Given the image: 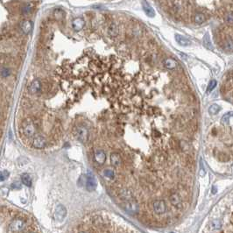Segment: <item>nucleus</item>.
<instances>
[{"label":"nucleus","mask_w":233,"mask_h":233,"mask_svg":"<svg viewBox=\"0 0 233 233\" xmlns=\"http://www.w3.org/2000/svg\"><path fill=\"white\" fill-rule=\"evenodd\" d=\"M122 207H123L124 210L126 211L128 214H131V215L136 214V213H138V211H139V205H138L137 202H135L134 200L124 202Z\"/></svg>","instance_id":"nucleus-3"},{"label":"nucleus","mask_w":233,"mask_h":233,"mask_svg":"<svg viewBox=\"0 0 233 233\" xmlns=\"http://www.w3.org/2000/svg\"><path fill=\"white\" fill-rule=\"evenodd\" d=\"M46 145H47V141L45 139V138L40 136V135L34 137V139H33V146L34 148L42 149V148H44L45 146H46Z\"/></svg>","instance_id":"nucleus-7"},{"label":"nucleus","mask_w":233,"mask_h":233,"mask_svg":"<svg viewBox=\"0 0 233 233\" xmlns=\"http://www.w3.org/2000/svg\"><path fill=\"white\" fill-rule=\"evenodd\" d=\"M21 181L24 185L27 187H31L32 186V178L31 176L28 174H23L21 175Z\"/></svg>","instance_id":"nucleus-21"},{"label":"nucleus","mask_w":233,"mask_h":233,"mask_svg":"<svg viewBox=\"0 0 233 233\" xmlns=\"http://www.w3.org/2000/svg\"><path fill=\"white\" fill-rule=\"evenodd\" d=\"M85 26V21L83 18H76L72 21V27L75 32H80Z\"/></svg>","instance_id":"nucleus-13"},{"label":"nucleus","mask_w":233,"mask_h":233,"mask_svg":"<svg viewBox=\"0 0 233 233\" xmlns=\"http://www.w3.org/2000/svg\"><path fill=\"white\" fill-rule=\"evenodd\" d=\"M12 188H13V189H19L20 188H21V183H20L19 181H16V182L13 183V185H12Z\"/></svg>","instance_id":"nucleus-30"},{"label":"nucleus","mask_w":233,"mask_h":233,"mask_svg":"<svg viewBox=\"0 0 233 233\" xmlns=\"http://www.w3.org/2000/svg\"><path fill=\"white\" fill-rule=\"evenodd\" d=\"M164 66L167 69L173 70V69H175L176 68L178 67V64H177V62H176L175 59H173V58H167L164 61Z\"/></svg>","instance_id":"nucleus-17"},{"label":"nucleus","mask_w":233,"mask_h":233,"mask_svg":"<svg viewBox=\"0 0 233 233\" xmlns=\"http://www.w3.org/2000/svg\"><path fill=\"white\" fill-rule=\"evenodd\" d=\"M41 89V83L40 80H34L29 87V92L31 94H36Z\"/></svg>","instance_id":"nucleus-15"},{"label":"nucleus","mask_w":233,"mask_h":233,"mask_svg":"<svg viewBox=\"0 0 233 233\" xmlns=\"http://www.w3.org/2000/svg\"><path fill=\"white\" fill-rule=\"evenodd\" d=\"M153 207H154V212L158 215L164 214L167 211V204H166V202L163 200L155 201L153 204Z\"/></svg>","instance_id":"nucleus-5"},{"label":"nucleus","mask_w":233,"mask_h":233,"mask_svg":"<svg viewBox=\"0 0 233 233\" xmlns=\"http://www.w3.org/2000/svg\"><path fill=\"white\" fill-rule=\"evenodd\" d=\"M20 28L25 34H28L33 29V22L31 20H24L20 24Z\"/></svg>","instance_id":"nucleus-14"},{"label":"nucleus","mask_w":233,"mask_h":233,"mask_svg":"<svg viewBox=\"0 0 233 233\" xmlns=\"http://www.w3.org/2000/svg\"><path fill=\"white\" fill-rule=\"evenodd\" d=\"M169 200H170L172 205L177 208V209L181 208V206H182V200H181V197L178 193L175 192V193L172 194L170 197H169Z\"/></svg>","instance_id":"nucleus-9"},{"label":"nucleus","mask_w":233,"mask_h":233,"mask_svg":"<svg viewBox=\"0 0 233 233\" xmlns=\"http://www.w3.org/2000/svg\"><path fill=\"white\" fill-rule=\"evenodd\" d=\"M32 10H33V6H32L31 4H26V5H24L22 6V8H21V13L24 15H27V14H29L32 12Z\"/></svg>","instance_id":"nucleus-24"},{"label":"nucleus","mask_w":233,"mask_h":233,"mask_svg":"<svg viewBox=\"0 0 233 233\" xmlns=\"http://www.w3.org/2000/svg\"><path fill=\"white\" fill-rule=\"evenodd\" d=\"M74 134H75V138L81 141L82 143L86 142L88 139L89 137V132L88 130L86 129V127H84L83 125L80 126H76L74 130Z\"/></svg>","instance_id":"nucleus-2"},{"label":"nucleus","mask_w":233,"mask_h":233,"mask_svg":"<svg viewBox=\"0 0 233 233\" xmlns=\"http://www.w3.org/2000/svg\"><path fill=\"white\" fill-rule=\"evenodd\" d=\"M25 222L22 219H16L10 225V230L13 232L20 231L25 227Z\"/></svg>","instance_id":"nucleus-8"},{"label":"nucleus","mask_w":233,"mask_h":233,"mask_svg":"<svg viewBox=\"0 0 233 233\" xmlns=\"http://www.w3.org/2000/svg\"><path fill=\"white\" fill-rule=\"evenodd\" d=\"M108 33L111 37H117L119 33V27L115 23H111L109 26V28H108Z\"/></svg>","instance_id":"nucleus-19"},{"label":"nucleus","mask_w":233,"mask_h":233,"mask_svg":"<svg viewBox=\"0 0 233 233\" xmlns=\"http://www.w3.org/2000/svg\"><path fill=\"white\" fill-rule=\"evenodd\" d=\"M85 186L88 191H94L97 188V181L96 178L93 175L92 173L89 172L88 175L86 176V181H85Z\"/></svg>","instance_id":"nucleus-4"},{"label":"nucleus","mask_w":233,"mask_h":233,"mask_svg":"<svg viewBox=\"0 0 233 233\" xmlns=\"http://www.w3.org/2000/svg\"><path fill=\"white\" fill-rule=\"evenodd\" d=\"M94 160L97 164L103 165L106 160V154L104 153V151L102 149L97 150L95 152V154H94Z\"/></svg>","instance_id":"nucleus-10"},{"label":"nucleus","mask_w":233,"mask_h":233,"mask_svg":"<svg viewBox=\"0 0 233 233\" xmlns=\"http://www.w3.org/2000/svg\"><path fill=\"white\" fill-rule=\"evenodd\" d=\"M194 21H195V23L198 24V25L202 24V23H204L206 21V16L202 13H199V12L195 13V15H194Z\"/></svg>","instance_id":"nucleus-20"},{"label":"nucleus","mask_w":233,"mask_h":233,"mask_svg":"<svg viewBox=\"0 0 233 233\" xmlns=\"http://www.w3.org/2000/svg\"><path fill=\"white\" fill-rule=\"evenodd\" d=\"M11 75V70L8 68H2L0 70V75L3 77H7Z\"/></svg>","instance_id":"nucleus-26"},{"label":"nucleus","mask_w":233,"mask_h":233,"mask_svg":"<svg viewBox=\"0 0 233 233\" xmlns=\"http://www.w3.org/2000/svg\"><path fill=\"white\" fill-rule=\"evenodd\" d=\"M221 110V107H220L218 104H212V105L209 108V112H210V114L211 115H216Z\"/></svg>","instance_id":"nucleus-23"},{"label":"nucleus","mask_w":233,"mask_h":233,"mask_svg":"<svg viewBox=\"0 0 233 233\" xmlns=\"http://www.w3.org/2000/svg\"><path fill=\"white\" fill-rule=\"evenodd\" d=\"M22 130L23 133H24L25 136L27 137V138H31V137H33L35 134V124L33 123V121L27 120V121H25L23 123Z\"/></svg>","instance_id":"nucleus-1"},{"label":"nucleus","mask_w":233,"mask_h":233,"mask_svg":"<svg viewBox=\"0 0 233 233\" xmlns=\"http://www.w3.org/2000/svg\"><path fill=\"white\" fill-rule=\"evenodd\" d=\"M103 175H104V176L105 178L109 179V180H111V179H113L115 177V173L111 168H106V169H104V172H103Z\"/></svg>","instance_id":"nucleus-22"},{"label":"nucleus","mask_w":233,"mask_h":233,"mask_svg":"<svg viewBox=\"0 0 233 233\" xmlns=\"http://www.w3.org/2000/svg\"><path fill=\"white\" fill-rule=\"evenodd\" d=\"M168 233H175V232H168Z\"/></svg>","instance_id":"nucleus-32"},{"label":"nucleus","mask_w":233,"mask_h":233,"mask_svg":"<svg viewBox=\"0 0 233 233\" xmlns=\"http://www.w3.org/2000/svg\"><path fill=\"white\" fill-rule=\"evenodd\" d=\"M67 215V209L65 207L62 205V204H59L56 207L55 209V211H54V218L57 221H62L66 217Z\"/></svg>","instance_id":"nucleus-6"},{"label":"nucleus","mask_w":233,"mask_h":233,"mask_svg":"<svg viewBox=\"0 0 233 233\" xmlns=\"http://www.w3.org/2000/svg\"><path fill=\"white\" fill-rule=\"evenodd\" d=\"M8 177H9V173L7 171H3L2 173H0V180L1 181L5 180Z\"/></svg>","instance_id":"nucleus-28"},{"label":"nucleus","mask_w":233,"mask_h":233,"mask_svg":"<svg viewBox=\"0 0 233 233\" xmlns=\"http://www.w3.org/2000/svg\"><path fill=\"white\" fill-rule=\"evenodd\" d=\"M119 195L120 198H122L123 200L125 201H131V200H134L133 199V194L132 193L131 190H129L127 189H123L119 191Z\"/></svg>","instance_id":"nucleus-12"},{"label":"nucleus","mask_w":233,"mask_h":233,"mask_svg":"<svg viewBox=\"0 0 233 233\" xmlns=\"http://www.w3.org/2000/svg\"><path fill=\"white\" fill-rule=\"evenodd\" d=\"M210 226L211 228L214 229V230H218V229H220L221 228V222H220V220H214L210 224Z\"/></svg>","instance_id":"nucleus-27"},{"label":"nucleus","mask_w":233,"mask_h":233,"mask_svg":"<svg viewBox=\"0 0 233 233\" xmlns=\"http://www.w3.org/2000/svg\"><path fill=\"white\" fill-rule=\"evenodd\" d=\"M81 233H89V232H87V231H84V232H81Z\"/></svg>","instance_id":"nucleus-31"},{"label":"nucleus","mask_w":233,"mask_h":233,"mask_svg":"<svg viewBox=\"0 0 233 233\" xmlns=\"http://www.w3.org/2000/svg\"><path fill=\"white\" fill-rule=\"evenodd\" d=\"M143 10H144V12H145V13L148 16V17H151V18H153L155 16V11L154 9L151 6L148 2H146V1H144L143 2Z\"/></svg>","instance_id":"nucleus-16"},{"label":"nucleus","mask_w":233,"mask_h":233,"mask_svg":"<svg viewBox=\"0 0 233 233\" xmlns=\"http://www.w3.org/2000/svg\"><path fill=\"white\" fill-rule=\"evenodd\" d=\"M216 87V81L215 80H211L210 82V84H208V87H207V91L208 92H211L212 90H214V89Z\"/></svg>","instance_id":"nucleus-25"},{"label":"nucleus","mask_w":233,"mask_h":233,"mask_svg":"<svg viewBox=\"0 0 233 233\" xmlns=\"http://www.w3.org/2000/svg\"><path fill=\"white\" fill-rule=\"evenodd\" d=\"M225 20L229 23H232L233 20V17H232V13H228L226 14V16H225Z\"/></svg>","instance_id":"nucleus-29"},{"label":"nucleus","mask_w":233,"mask_h":233,"mask_svg":"<svg viewBox=\"0 0 233 233\" xmlns=\"http://www.w3.org/2000/svg\"><path fill=\"white\" fill-rule=\"evenodd\" d=\"M175 38L176 41L178 42V44L182 46V47H188V46L191 44V41L189 39H187L186 37L180 35V34L176 33L175 35Z\"/></svg>","instance_id":"nucleus-18"},{"label":"nucleus","mask_w":233,"mask_h":233,"mask_svg":"<svg viewBox=\"0 0 233 233\" xmlns=\"http://www.w3.org/2000/svg\"><path fill=\"white\" fill-rule=\"evenodd\" d=\"M110 164L114 167H119L122 164V158L118 153H112L110 154Z\"/></svg>","instance_id":"nucleus-11"}]
</instances>
